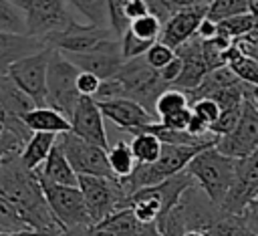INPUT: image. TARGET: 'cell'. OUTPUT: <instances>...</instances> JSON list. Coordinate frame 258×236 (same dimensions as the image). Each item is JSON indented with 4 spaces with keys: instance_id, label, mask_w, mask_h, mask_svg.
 <instances>
[{
    "instance_id": "7",
    "label": "cell",
    "mask_w": 258,
    "mask_h": 236,
    "mask_svg": "<svg viewBox=\"0 0 258 236\" xmlns=\"http://www.w3.org/2000/svg\"><path fill=\"white\" fill-rule=\"evenodd\" d=\"M77 186L83 194L89 218L93 224L101 222L107 214L117 210L121 202L127 198L121 182L117 178H101V175H77Z\"/></svg>"
},
{
    "instance_id": "33",
    "label": "cell",
    "mask_w": 258,
    "mask_h": 236,
    "mask_svg": "<svg viewBox=\"0 0 258 236\" xmlns=\"http://www.w3.org/2000/svg\"><path fill=\"white\" fill-rule=\"evenodd\" d=\"M125 2L127 0H107V20H109V28L113 30V34L117 38H121V34L129 28V20L125 16Z\"/></svg>"
},
{
    "instance_id": "1",
    "label": "cell",
    "mask_w": 258,
    "mask_h": 236,
    "mask_svg": "<svg viewBox=\"0 0 258 236\" xmlns=\"http://www.w3.org/2000/svg\"><path fill=\"white\" fill-rule=\"evenodd\" d=\"M0 196L18 212L28 230L46 236H60L64 232L44 200L36 173L22 165L20 153H10L0 161Z\"/></svg>"
},
{
    "instance_id": "43",
    "label": "cell",
    "mask_w": 258,
    "mask_h": 236,
    "mask_svg": "<svg viewBox=\"0 0 258 236\" xmlns=\"http://www.w3.org/2000/svg\"><path fill=\"white\" fill-rule=\"evenodd\" d=\"M147 12L149 10H147L145 0H127L125 2V16H127L129 22L139 18V16H143V14H147Z\"/></svg>"
},
{
    "instance_id": "24",
    "label": "cell",
    "mask_w": 258,
    "mask_h": 236,
    "mask_svg": "<svg viewBox=\"0 0 258 236\" xmlns=\"http://www.w3.org/2000/svg\"><path fill=\"white\" fill-rule=\"evenodd\" d=\"M97 226L109 230L113 236H139L143 224L135 218L131 208L123 206V208H117L111 214H107L101 222H97Z\"/></svg>"
},
{
    "instance_id": "13",
    "label": "cell",
    "mask_w": 258,
    "mask_h": 236,
    "mask_svg": "<svg viewBox=\"0 0 258 236\" xmlns=\"http://www.w3.org/2000/svg\"><path fill=\"white\" fill-rule=\"evenodd\" d=\"M79 71L93 73L101 81L111 79L119 73L125 58L121 52V42L117 36L101 40L97 46H93L87 52H62Z\"/></svg>"
},
{
    "instance_id": "16",
    "label": "cell",
    "mask_w": 258,
    "mask_h": 236,
    "mask_svg": "<svg viewBox=\"0 0 258 236\" xmlns=\"http://www.w3.org/2000/svg\"><path fill=\"white\" fill-rule=\"evenodd\" d=\"M204 16H206V6H187V8L175 10L163 22L159 40L171 48H177L179 44H183L196 34Z\"/></svg>"
},
{
    "instance_id": "14",
    "label": "cell",
    "mask_w": 258,
    "mask_h": 236,
    "mask_svg": "<svg viewBox=\"0 0 258 236\" xmlns=\"http://www.w3.org/2000/svg\"><path fill=\"white\" fill-rule=\"evenodd\" d=\"M113 30L105 26H93L89 22L71 20L62 30L52 32L44 38L46 44L54 46L60 52H87L93 46H97L101 40L113 38Z\"/></svg>"
},
{
    "instance_id": "26",
    "label": "cell",
    "mask_w": 258,
    "mask_h": 236,
    "mask_svg": "<svg viewBox=\"0 0 258 236\" xmlns=\"http://www.w3.org/2000/svg\"><path fill=\"white\" fill-rule=\"evenodd\" d=\"M107 161H109V167H111V173L115 178H127L131 175V171L135 169L137 161L131 153V147L127 141H117L115 145H109L107 149Z\"/></svg>"
},
{
    "instance_id": "48",
    "label": "cell",
    "mask_w": 258,
    "mask_h": 236,
    "mask_svg": "<svg viewBox=\"0 0 258 236\" xmlns=\"http://www.w3.org/2000/svg\"><path fill=\"white\" fill-rule=\"evenodd\" d=\"M181 236H210L208 230H200V228H191V230H185Z\"/></svg>"
},
{
    "instance_id": "36",
    "label": "cell",
    "mask_w": 258,
    "mask_h": 236,
    "mask_svg": "<svg viewBox=\"0 0 258 236\" xmlns=\"http://www.w3.org/2000/svg\"><path fill=\"white\" fill-rule=\"evenodd\" d=\"M189 109H191V113H194L196 117H200L208 127H212V123H214V121L218 119V115H220L218 103H216L214 99H210V97L194 99V101L189 103Z\"/></svg>"
},
{
    "instance_id": "30",
    "label": "cell",
    "mask_w": 258,
    "mask_h": 236,
    "mask_svg": "<svg viewBox=\"0 0 258 236\" xmlns=\"http://www.w3.org/2000/svg\"><path fill=\"white\" fill-rule=\"evenodd\" d=\"M218 26L222 32H226L230 38L236 40V38H242L248 32H252L258 26V18L252 12H244V14H236V16H230V18L218 22Z\"/></svg>"
},
{
    "instance_id": "40",
    "label": "cell",
    "mask_w": 258,
    "mask_h": 236,
    "mask_svg": "<svg viewBox=\"0 0 258 236\" xmlns=\"http://www.w3.org/2000/svg\"><path fill=\"white\" fill-rule=\"evenodd\" d=\"M240 220H242L252 232L258 234V198L246 206V210L240 214Z\"/></svg>"
},
{
    "instance_id": "44",
    "label": "cell",
    "mask_w": 258,
    "mask_h": 236,
    "mask_svg": "<svg viewBox=\"0 0 258 236\" xmlns=\"http://www.w3.org/2000/svg\"><path fill=\"white\" fill-rule=\"evenodd\" d=\"M171 8L179 10V8H187V6H208L210 0H165Z\"/></svg>"
},
{
    "instance_id": "34",
    "label": "cell",
    "mask_w": 258,
    "mask_h": 236,
    "mask_svg": "<svg viewBox=\"0 0 258 236\" xmlns=\"http://www.w3.org/2000/svg\"><path fill=\"white\" fill-rule=\"evenodd\" d=\"M244 103V101H242ZM240 113H242V105H234V107H226V109H220V115L218 119L212 123L210 127V133L220 137L224 133H228L230 129H234V125L238 123L240 119Z\"/></svg>"
},
{
    "instance_id": "12",
    "label": "cell",
    "mask_w": 258,
    "mask_h": 236,
    "mask_svg": "<svg viewBox=\"0 0 258 236\" xmlns=\"http://www.w3.org/2000/svg\"><path fill=\"white\" fill-rule=\"evenodd\" d=\"M258 147V105L250 99L248 91L242 103V113L234 129L220 135L216 141V149L230 157H244Z\"/></svg>"
},
{
    "instance_id": "15",
    "label": "cell",
    "mask_w": 258,
    "mask_h": 236,
    "mask_svg": "<svg viewBox=\"0 0 258 236\" xmlns=\"http://www.w3.org/2000/svg\"><path fill=\"white\" fill-rule=\"evenodd\" d=\"M71 131L79 135L81 139L99 145L103 149H109V139L103 123V113L99 109V103L93 97H81L73 109V115L69 117Z\"/></svg>"
},
{
    "instance_id": "39",
    "label": "cell",
    "mask_w": 258,
    "mask_h": 236,
    "mask_svg": "<svg viewBox=\"0 0 258 236\" xmlns=\"http://www.w3.org/2000/svg\"><path fill=\"white\" fill-rule=\"evenodd\" d=\"M157 73H159V77H161L167 85H173V83L177 81L179 73H181V58L175 54V58H171L167 65H163L161 69H157Z\"/></svg>"
},
{
    "instance_id": "11",
    "label": "cell",
    "mask_w": 258,
    "mask_h": 236,
    "mask_svg": "<svg viewBox=\"0 0 258 236\" xmlns=\"http://www.w3.org/2000/svg\"><path fill=\"white\" fill-rule=\"evenodd\" d=\"M50 52H52V46L48 44L42 50L16 61L6 71V75L32 99L34 107L46 105V67H48Z\"/></svg>"
},
{
    "instance_id": "45",
    "label": "cell",
    "mask_w": 258,
    "mask_h": 236,
    "mask_svg": "<svg viewBox=\"0 0 258 236\" xmlns=\"http://www.w3.org/2000/svg\"><path fill=\"white\" fill-rule=\"evenodd\" d=\"M81 236H113L109 230H105V228H101V226H97V224H91V226H87L85 230H83V234Z\"/></svg>"
},
{
    "instance_id": "10",
    "label": "cell",
    "mask_w": 258,
    "mask_h": 236,
    "mask_svg": "<svg viewBox=\"0 0 258 236\" xmlns=\"http://www.w3.org/2000/svg\"><path fill=\"white\" fill-rule=\"evenodd\" d=\"M56 143L60 145L64 157L69 159L71 167L77 175H101V178H115L111 173L109 161H107V149L93 145L73 131H64L56 135Z\"/></svg>"
},
{
    "instance_id": "19",
    "label": "cell",
    "mask_w": 258,
    "mask_h": 236,
    "mask_svg": "<svg viewBox=\"0 0 258 236\" xmlns=\"http://www.w3.org/2000/svg\"><path fill=\"white\" fill-rule=\"evenodd\" d=\"M34 173L46 182L52 184H62V186H77V173L71 167L69 159L64 157L60 145L54 141L50 153L46 155V159L42 161V165L38 169H34Z\"/></svg>"
},
{
    "instance_id": "38",
    "label": "cell",
    "mask_w": 258,
    "mask_h": 236,
    "mask_svg": "<svg viewBox=\"0 0 258 236\" xmlns=\"http://www.w3.org/2000/svg\"><path fill=\"white\" fill-rule=\"evenodd\" d=\"M189 117H191V109H189V107H183V109H179V111H173V113L163 115V117L157 119V121H161L163 125H167V127H171V129H181V131H185V127H187V123H189Z\"/></svg>"
},
{
    "instance_id": "17",
    "label": "cell",
    "mask_w": 258,
    "mask_h": 236,
    "mask_svg": "<svg viewBox=\"0 0 258 236\" xmlns=\"http://www.w3.org/2000/svg\"><path fill=\"white\" fill-rule=\"evenodd\" d=\"M99 109L105 119H111L119 129L129 131L135 127H141L149 121H153V115L143 109L137 101L127 99V97H117V99H107V101H97Z\"/></svg>"
},
{
    "instance_id": "9",
    "label": "cell",
    "mask_w": 258,
    "mask_h": 236,
    "mask_svg": "<svg viewBox=\"0 0 258 236\" xmlns=\"http://www.w3.org/2000/svg\"><path fill=\"white\" fill-rule=\"evenodd\" d=\"M258 198V147L236 159L234 182L220 204V210L228 216H240L250 202Z\"/></svg>"
},
{
    "instance_id": "42",
    "label": "cell",
    "mask_w": 258,
    "mask_h": 236,
    "mask_svg": "<svg viewBox=\"0 0 258 236\" xmlns=\"http://www.w3.org/2000/svg\"><path fill=\"white\" fill-rule=\"evenodd\" d=\"M216 34H218V22L210 20L208 16H204L202 22H200V26H198V30H196V36H198L200 40H210V38H214Z\"/></svg>"
},
{
    "instance_id": "41",
    "label": "cell",
    "mask_w": 258,
    "mask_h": 236,
    "mask_svg": "<svg viewBox=\"0 0 258 236\" xmlns=\"http://www.w3.org/2000/svg\"><path fill=\"white\" fill-rule=\"evenodd\" d=\"M20 151H22V143H18L8 133H0V161L10 153H20Z\"/></svg>"
},
{
    "instance_id": "46",
    "label": "cell",
    "mask_w": 258,
    "mask_h": 236,
    "mask_svg": "<svg viewBox=\"0 0 258 236\" xmlns=\"http://www.w3.org/2000/svg\"><path fill=\"white\" fill-rule=\"evenodd\" d=\"M139 236H161V234H159V230H157V224H155V222H149V224H143V226H141Z\"/></svg>"
},
{
    "instance_id": "5",
    "label": "cell",
    "mask_w": 258,
    "mask_h": 236,
    "mask_svg": "<svg viewBox=\"0 0 258 236\" xmlns=\"http://www.w3.org/2000/svg\"><path fill=\"white\" fill-rule=\"evenodd\" d=\"M77 75L79 69L52 46L46 67V105L62 113L67 119L73 115V109L81 99L77 91Z\"/></svg>"
},
{
    "instance_id": "27",
    "label": "cell",
    "mask_w": 258,
    "mask_h": 236,
    "mask_svg": "<svg viewBox=\"0 0 258 236\" xmlns=\"http://www.w3.org/2000/svg\"><path fill=\"white\" fill-rule=\"evenodd\" d=\"M183 107H189V97L183 89L179 87H167L165 91H161V95L157 97L155 101V107H153V115L157 119H161L163 115L167 113H173V111H179Z\"/></svg>"
},
{
    "instance_id": "6",
    "label": "cell",
    "mask_w": 258,
    "mask_h": 236,
    "mask_svg": "<svg viewBox=\"0 0 258 236\" xmlns=\"http://www.w3.org/2000/svg\"><path fill=\"white\" fill-rule=\"evenodd\" d=\"M38 178V175H36ZM44 200L56 218V222L62 226V230L77 228V226H91V218L83 200V194L79 186H62V184H52L42 178H38Z\"/></svg>"
},
{
    "instance_id": "28",
    "label": "cell",
    "mask_w": 258,
    "mask_h": 236,
    "mask_svg": "<svg viewBox=\"0 0 258 236\" xmlns=\"http://www.w3.org/2000/svg\"><path fill=\"white\" fill-rule=\"evenodd\" d=\"M64 2L71 4L85 18V22H89L93 26H105V28H109L107 0H64Z\"/></svg>"
},
{
    "instance_id": "31",
    "label": "cell",
    "mask_w": 258,
    "mask_h": 236,
    "mask_svg": "<svg viewBox=\"0 0 258 236\" xmlns=\"http://www.w3.org/2000/svg\"><path fill=\"white\" fill-rule=\"evenodd\" d=\"M161 26H163V24H161L153 14L147 12V14L139 16V18L131 20L127 30H129L133 36H137V38H141V40H145V42H155V40H159Z\"/></svg>"
},
{
    "instance_id": "35",
    "label": "cell",
    "mask_w": 258,
    "mask_h": 236,
    "mask_svg": "<svg viewBox=\"0 0 258 236\" xmlns=\"http://www.w3.org/2000/svg\"><path fill=\"white\" fill-rule=\"evenodd\" d=\"M143 58H145V63H147L149 67L161 69V67L167 65L171 58H175V48L167 46V44L161 42V40H155V42L143 52Z\"/></svg>"
},
{
    "instance_id": "2",
    "label": "cell",
    "mask_w": 258,
    "mask_h": 236,
    "mask_svg": "<svg viewBox=\"0 0 258 236\" xmlns=\"http://www.w3.org/2000/svg\"><path fill=\"white\" fill-rule=\"evenodd\" d=\"M218 137H210V139H202L196 143H185V145H169V143H161V153L153 163H137L135 169L131 171V175L127 178H117L123 186V190L127 192V196L137 190V188H145V186H153L173 173H179L185 169V165L189 163V159L210 147L216 145Z\"/></svg>"
},
{
    "instance_id": "50",
    "label": "cell",
    "mask_w": 258,
    "mask_h": 236,
    "mask_svg": "<svg viewBox=\"0 0 258 236\" xmlns=\"http://www.w3.org/2000/svg\"><path fill=\"white\" fill-rule=\"evenodd\" d=\"M248 95L254 101V105H258V87H248Z\"/></svg>"
},
{
    "instance_id": "47",
    "label": "cell",
    "mask_w": 258,
    "mask_h": 236,
    "mask_svg": "<svg viewBox=\"0 0 258 236\" xmlns=\"http://www.w3.org/2000/svg\"><path fill=\"white\" fill-rule=\"evenodd\" d=\"M0 236H46V234L34 230H22V232H0Z\"/></svg>"
},
{
    "instance_id": "21",
    "label": "cell",
    "mask_w": 258,
    "mask_h": 236,
    "mask_svg": "<svg viewBox=\"0 0 258 236\" xmlns=\"http://www.w3.org/2000/svg\"><path fill=\"white\" fill-rule=\"evenodd\" d=\"M30 109H34L32 99L6 73H0V113L22 117Z\"/></svg>"
},
{
    "instance_id": "25",
    "label": "cell",
    "mask_w": 258,
    "mask_h": 236,
    "mask_svg": "<svg viewBox=\"0 0 258 236\" xmlns=\"http://www.w3.org/2000/svg\"><path fill=\"white\" fill-rule=\"evenodd\" d=\"M131 135L133 137L129 141V147H131L135 161L137 163H153L161 153V141L153 133H147V131H135Z\"/></svg>"
},
{
    "instance_id": "18",
    "label": "cell",
    "mask_w": 258,
    "mask_h": 236,
    "mask_svg": "<svg viewBox=\"0 0 258 236\" xmlns=\"http://www.w3.org/2000/svg\"><path fill=\"white\" fill-rule=\"evenodd\" d=\"M44 46H48V44L40 36L0 30V73H6L10 65H14L16 61H20L32 52L42 50Z\"/></svg>"
},
{
    "instance_id": "49",
    "label": "cell",
    "mask_w": 258,
    "mask_h": 236,
    "mask_svg": "<svg viewBox=\"0 0 258 236\" xmlns=\"http://www.w3.org/2000/svg\"><path fill=\"white\" fill-rule=\"evenodd\" d=\"M248 10L258 18V0H248Z\"/></svg>"
},
{
    "instance_id": "22",
    "label": "cell",
    "mask_w": 258,
    "mask_h": 236,
    "mask_svg": "<svg viewBox=\"0 0 258 236\" xmlns=\"http://www.w3.org/2000/svg\"><path fill=\"white\" fill-rule=\"evenodd\" d=\"M56 141L54 133H42V131H32V135L28 137V141L24 143L22 151H20V161L26 169L34 171L42 165V161L46 159V155L50 153L52 145Z\"/></svg>"
},
{
    "instance_id": "8",
    "label": "cell",
    "mask_w": 258,
    "mask_h": 236,
    "mask_svg": "<svg viewBox=\"0 0 258 236\" xmlns=\"http://www.w3.org/2000/svg\"><path fill=\"white\" fill-rule=\"evenodd\" d=\"M26 22V34L46 38L52 32L62 30L73 18L64 0H10Z\"/></svg>"
},
{
    "instance_id": "23",
    "label": "cell",
    "mask_w": 258,
    "mask_h": 236,
    "mask_svg": "<svg viewBox=\"0 0 258 236\" xmlns=\"http://www.w3.org/2000/svg\"><path fill=\"white\" fill-rule=\"evenodd\" d=\"M224 65H226L244 85H248V87H258V61L252 58L250 54L242 52L236 42L224 52Z\"/></svg>"
},
{
    "instance_id": "3",
    "label": "cell",
    "mask_w": 258,
    "mask_h": 236,
    "mask_svg": "<svg viewBox=\"0 0 258 236\" xmlns=\"http://www.w3.org/2000/svg\"><path fill=\"white\" fill-rule=\"evenodd\" d=\"M234 167L236 157H230L218 151L216 145H210L189 159L185 171L194 178L196 186L208 196V200L220 208L234 182Z\"/></svg>"
},
{
    "instance_id": "32",
    "label": "cell",
    "mask_w": 258,
    "mask_h": 236,
    "mask_svg": "<svg viewBox=\"0 0 258 236\" xmlns=\"http://www.w3.org/2000/svg\"><path fill=\"white\" fill-rule=\"evenodd\" d=\"M0 30L26 34L24 14L10 0H0Z\"/></svg>"
},
{
    "instance_id": "4",
    "label": "cell",
    "mask_w": 258,
    "mask_h": 236,
    "mask_svg": "<svg viewBox=\"0 0 258 236\" xmlns=\"http://www.w3.org/2000/svg\"><path fill=\"white\" fill-rule=\"evenodd\" d=\"M115 77L121 83L123 97L137 101L151 115H153V107H155V101L161 95V91H165L167 87H171V85H167L159 77L157 69H153V67H149L145 63L143 54L125 61L123 67L119 69V73Z\"/></svg>"
},
{
    "instance_id": "29",
    "label": "cell",
    "mask_w": 258,
    "mask_h": 236,
    "mask_svg": "<svg viewBox=\"0 0 258 236\" xmlns=\"http://www.w3.org/2000/svg\"><path fill=\"white\" fill-rule=\"evenodd\" d=\"M248 10V0H210L206 6V16L214 22H222L230 16L244 14Z\"/></svg>"
},
{
    "instance_id": "37",
    "label": "cell",
    "mask_w": 258,
    "mask_h": 236,
    "mask_svg": "<svg viewBox=\"0 0 258 236\" xmlns=\"http://www.w3.org/2000/svg\"><path fill=\"white\" fill-rule=\"evenodd\" d=\"M99 85H101L99 77H95L93 73H87V71H79V75H77V91H79L81 97H95Z\"/></svg>"
},
{
    "instance_id": "20",
    "label": "cell",
    "mask_w": 258,
    "mask_h": 236,
    "mask_svg": "<svg viewBox=\"0 0 258 236\" xmlns=\"http://www.w3.org/2000/svg\"><path fill=\"white\" fill-rule=\"evenodd\" d=\"M22 121L30 131H42V133H54V135L71 131V121L48 105L30 109L28 113L22 115Z\"/></svg>"
}]
</instances>
